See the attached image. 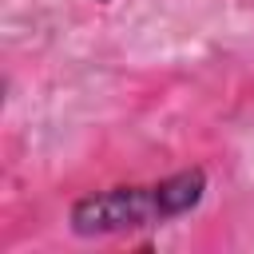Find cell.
Returning <instances> with one entry per match:
<instances>
[{
    "instance_id": "1",
    "label": "cell",
    "mask_w": 254,
    "mask_h": 254,
    "mask_svg": "<svg viewBox=\"0 0 254 254\" xmlns=\"http://www.w3.org/2000/svg\"><path fill=\"white\" fill-rule=\"evenodd\" d=\"M206 198V171L187 167L147 187H107L79 194L67 206V226L79 238H111L123 230L163 226L183 214H190Z\"/></svg>"
},
{
    "instance_id": "2",
    "label": "cell",
    "mask_w": 254,
    "mask_h": 254,
    "mask_svg": "<svg viewBox=\"0 0 254 254\" xmlns=\"http://www.w3.org/2000/svg\"><path fill=\"white\" fill-rule=\"evenodd\" d=\"M95 4H107V0H95Z\"/></svg>"
}]
</instances>
